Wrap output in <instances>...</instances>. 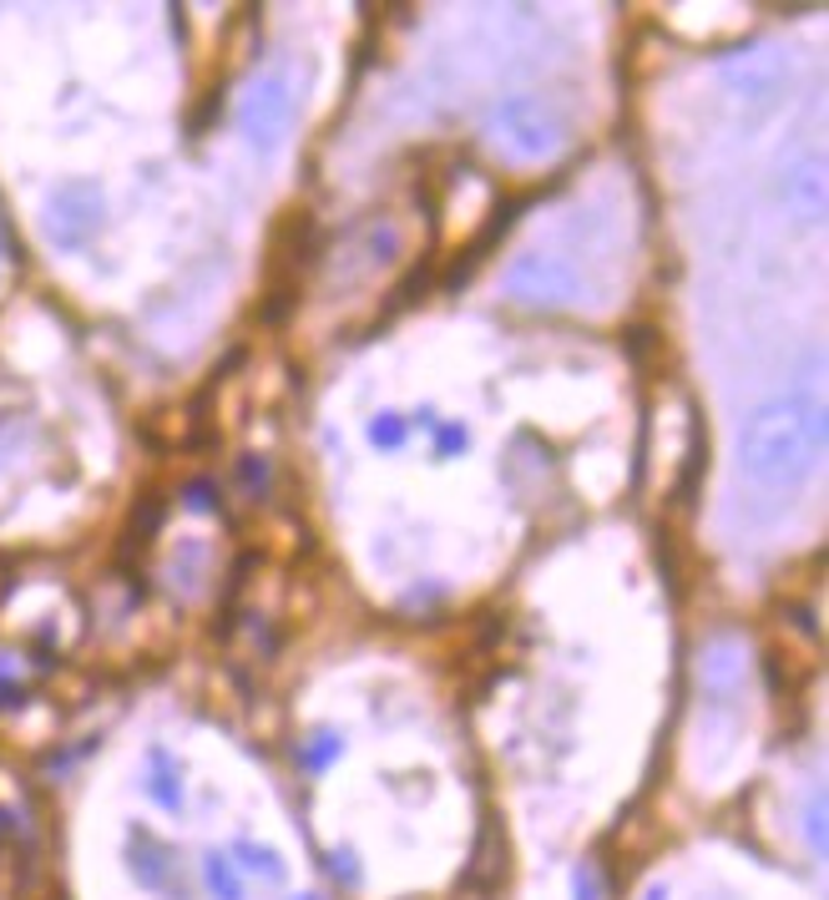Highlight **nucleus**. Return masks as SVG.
I'll return each mask as SVG.
<instances>
[{
    "mask_svg": "<svg viewBox=\"0 0 829 900\" xmlns=\"http://www.w3.org/2000/svg\"><path fill=\"white\" fill-rule=\"evenodd\" d=\"M825 441V415L819 405L809 400H769L749 415L743 426V441H739V460H743V476L754 486H769V491H784L794 486L809 466V456L819 451Z\"/></svg>",
    "mask_w": 829,
    "mask_h": 900,
    "instance_id": "nucleus-1",
    "label": "nucleus"
},
{
    "mask_svg": "<svg viewBox=\"0 0 829 900\" xmlns=\"http://www.w3.org/2000/svg\"><path fill=\"white\" fill-rule=\"evenodd\" d=\"M495 132L516 157H547L562 148V117L541 97H506L495 106Z\"/></svg>",
    "mask_w": 829,
    "mask_h": 900,
    "instance_id": "nucleus-2",
    "label": "nucleus"
},
{
    "mask_svg": "<svg viewBox=\"0 0 829 900\" xmlns=\"http://www.w3.org/2000/svg\"><path fill=\"white\" fill-rule=\"evenodd\" d=\"M289 122H293V91L284 76H263V81L248 87L243 106H238V127H243V137L253 148L274 152L284 142V132H289Z\"/></svg>",
    "mask_w": 829,
    "mask_h": 900,
    "instance_id": "nucleus-3",
    "label": "nucleus"
},
{
    "mask_svg": "<svg viewBox=\"0 0 829 900\" xmlns=\"http://www.w3.org/2000/svg\"><path fill=\"white\" fill-rule=\"evenodd\" d=\"M506 289L522 304H577L582 294V279L571 274L562 258H541V253H526L506 268Z\"/></svg>",
    "mask_w": 829,
    "mask_h": 900,
    "instance_id": "nucleus-4",
    "label": "nucleus"
},
{
    "mask_svg": "<svg viewBox=\"0 0 829 900\" xmlns=\"http://www.w3.org/2000/svg\"><path fill=\"white\" fill-rule=\"evenodd\" d=\"M784 61L774 56H754V66H743V72H733V87L739 91H779L784 87Z\"/></svg>",
    "mask_w": 829,
    "mask_h": 900,
    "instance_id": "nucleus-5",
    "label": "nucleus"
},
{
    "mask_svg": "<svg viewBox=\"0 0 829 900\" xmlns=\"http://www.w3.org/2000/svg\"><path fill=\"white\" fill-rule=\"evenodd\" d=\"M152 779H147V789H152V799H158L162 810H177L183 804V795H177V769H173V759H167V749H152Z\"/></svg>",
    "mask_w": 829,
    "mask_h": 900,
    "instance_id": "nucleus-6",
    "label": "nucleus"
},
{
    "mask_svg": "<svg viewBox=\"0 0 829 900\" xmlns=\"http://www.w3.org/2000/svg\"><path fill=\"white\" fill-rule=\"evenodd\" d=\"M804 198V213L819 218V207H825V178H819V157H809V173L800 178H789V203H800Z\"/></svg>",
    "mask_w": 829,
    "mask_h": 900,
    "instance_id": "nucleus-7",
    "label": "nucleus"
},
{
    "mask_svg": "<svg viewBox=\"0 0 829 900\" xmlns=\"http://www.w3.org/2000/svg\"><path fill=\"white\" fill-rule=\"evenodd\" d=\"M234 860H243V871L263 875V880H284V860H278L274 850L253 845V840H238V845H234Z\"/></svg>",
    "mask_w": 829,
    "mask_h": 900,
    "instance_id": "nucleus-8",
    "label": "nucleus"
},
{
    "mask_svg": "<svg viewBox=\"0 0 829 900\" xmlns=\"http://www.w3.org/2000/svg\"><path fill=\"white\" fill-rule=\"evenodd\" d=\"M405 435H410L405 415H375V420H369V445H375V451H400Z\"/></svg>",
    "mask_w": 829,
    "mask_h": 900,
    "instance_id": "nucleus-9",
    "label": "nucleus"
},
{
    "mask_svg": "<svg viewBox=\"0 0 829 900\" xmlns=\"http://www.w3.org/2000/svg\"><path fill=\"white\" fill-rule=\"evenodd\" d=\"M203 875H208V890H213L218 900H243V886H238V871H234V865H228L223 855H208Z\"/></svg>",
    "mask_w": 829,
    "mask_h": 900,
    "instance_id": "nucleus-10",
    "label": "nucleus"
},
{
    "mask_svg": "<svg viewBox=\"0 0 829 900\" xmlns=\"http://www.w3.org/2000/svg\"><path fill=\"white\" fill-rule=\"evenodd\" d=\"M466 441H470L466 426H436V451H440V456H455Z\"/></svg>",
    "mask_w": 829,
    "mask_h": 900,
    "instance_id": "nucleus-11",
    "label": "nucleus"
},
{
    "mask_svg": "<svg viewBox=\"0 0 829 900\" xmlns=\"http://www.w3.org/2000/svg\"><path fill=\"white\" fill-rule=\"evenodd\" d=\"M335 753H339V738L335 734H319V738H314V753H304V759H309V769H324Z\"/></svg>",
    "mask_w": 829,
    "mask_h": 900,
    "instance_id": "nucleus-12",
    "label": "nucleus"
},
{
    "mask_svg": "<svg viewBox=\"0 0 829 900\" xmlns=\"http://www.w3.org/2000/svg\"><path fill=\"white\" fill-rule=\"evenodd\" d=\"M648 900H663V890H648Z\"/></svg>",
    "mask_w": 829,
    "mask_h": 900,
    "instance_id": "nucleus-13",
    "label": "nucleus"
}]
</instances>
